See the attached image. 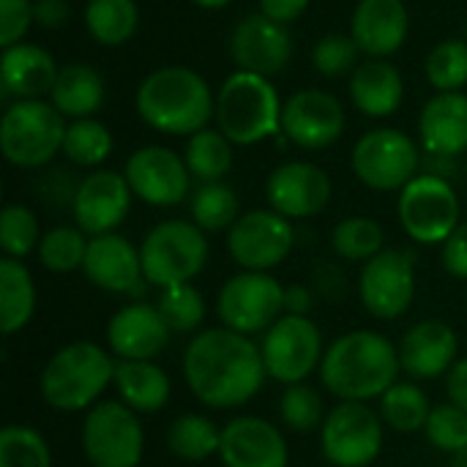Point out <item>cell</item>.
Segmentation results:
<instances>
[{"label":"cell","mask_w":467,"mask_h":467,"mask_svg":"<svg viewBox=\"0 0 467 467\" xmlns=\"http://www.w3.org/2000/svg\"><path fill=\"white\" fill-rule=\"evenodd\" d=\"M183 378L202 405L233 410L257 397L268 372L260 345L222 326L197 334L186 345Z\"/></svg>","instance_id":"1"},{"label":"cell","mask_w":467,"mask_h":467,"mask_svg":"<svg viewBox=\"0 0 467 467\" xmlns=\"http://www.w3.org/2000/svg\"><path fill=\"white\" fill-rule=\"evenodd\" d=\"M400 348L378 331H350L334 339L320 364V380L342 402L380 400L400 378Z\"/></svg>","instance_id":"2"},{"label":"cell","mask_w":467,"mask_h":467,"mask_svg":"<svg viewBox=\"0 0 467 467\" xmlns=\"http://www.w3.org/2000/svg\"><path fill=\"white\" fill-rule=\"evenodd\" d=\"M140 118L172 137H192L208 129L216 115V96L202 74L189 66H161L150 71L137 88Z\"/></svg>","instance_id":"3"},{"label":"cell","mask_w":467,"mask_h":467,"mask_svg":"<svg viewBox=\"0 0 467 467\" xmlns=\"http://www.w3.org/2000/svg\"><path fill=\"white\" fill-rule=\"evenodd\" d=\"M115 383V361L96 342H71L44 367L38 389L44 402L57 413L90 410Z\"/></svg>","instance_id":"4"},{"label":"cell","mask_w":467,"mask_h":467,"mask_svg":"<svg viewBox=\"0 0 467 467\" xmlns=\"http://www.w3.org/2000/svg\"><path fill=\"white\" fill-rule=\"evenodd\" d=\"M282 101L268 77L233 71L216 93V126L233 145H257L282 134Z\"/></svg>","instance_id":"5"},{"label":"cell","mask_w":467,"mask_h":467,"mask_svg":"<svg viewBox=\"0 0 467 467\" xmlns=\"http://www.w3.org/2000/svg\"><path fill=\"white\" fill-rule=\"evenodd\" d=\"M66 118L41 99H19L0 120V150L19 170H41L63 153Z\"/></svg>","instance_id":"6"},{"label":"cell","mask_w":467,"mask_h":467,"mask_svg":"<svg viewBox=\"0 0 467 467\" xmlns=\"http://www.w3.org/2000/svg\"><path fill=\"white\" fill-rule=\"evenodd\" d=\"M140 257L148 285L159 290L192 285L208 263V238L194 222L167 219L145 235Z\"/></svg>","instance_id":"7"},{"label":"cell","mask_w":467,"mask_h":467,"mask_svg":"<svg viewBox=\"0 0 467 467\" xmlns=\"http://www.w3.org/2000/svg\"><path fill=\"white\" fill-rule=\"evenodd\" d=\"M356 178L375 192H402L421 167V150L400 129L380 126L358 137L350 153Z\"/></svg>","instance_id":"8"},{"label":"cell","mask_w":467,"mask_h":467,"mask_svg":"<svg viewBox=\"0 0 467 467\" xmlns=\"http://www.w3.org/2000/svg\"><path fill=\"white\" fill-rule=\"evenodd\" d=\"M82 451L93 467H140L145 432L123 402H96L82 421Z\"/></svg>","instance_id":"9"},{"label":"cell","mask_w":467,"mask_h":467,"mask_svg":"<svg viewBox=\"0 0 467 467\" xmlns=\"http://www.w3.org/2000/svg\"><path fill=\"white\" fill-rule=\"evenodd\" d=\"M216 312L224 328L246 337L265 334L285 315V287L271 274L241 271L222 285Z\"/></svg>","instance_id":"10"},{"label":"cell","mask_w":467,"mask_h":467,"mask_svg":"<svg viewBox=\"0 0 467 467\" xmlns=\"http://www.w3.org/2000/svg\"><path fill=\"white\" fill-rule=\"evenodd\" d=\"M402 230L421 246L443 244L460 227V197L454 186L438 175H416L400 192Z\"/></svg>","instance_id":"11"},{"label":"cell","mask_w":467,"mask_h":467,"mask_svg":"<svg viewBox=\"0 0 467 467\" xmlns=\"http://www.w3.org/2000/svg\"><path fill=\"white\" fill-rule=\"evenodd\" d=\"M265 372L282 386L304 383L323 364V334L309 317L282 315L260 342Z\"/></svg>","instance_id":"12"},{"label":"cell","mask_w":467,"mask_h":467,"mask_svg":"<svg viewBox=\"0 0 467 467\" xmlns=\"http://www.w3.org/2000/svg\"><path fill=\"white\" fill-rule=\"evenodd\" d=\"M320 446L334 467H369L383 449V419L367 402H339L323 421Z\"/></svg>","instance_id":"13"},{"label":"cell","mask_w":467,"mask_h":467,"mask_svg":"<svg viewBox=\"0 0 467 467\" xmlns=\"http://www.w3.org/2000/svg\"><path fill=\"white\" fill-rule=\"evenodd\" d=\"M358 296L372 317H402L416 298V252L383 249L380 254L367 260L358 274Z\"/></svg>","instance_id":"14"},{"label":"cell","mask_w":467,"mask_h":467,"mask_svg":"<svg viewBox=\"0 0 467 467\" xmlns=\"http://www.w3.org/2000/svg\"><path fill=\"white\" fill-rule=\"evenodd\" d=\"M293 244L296 230L290 219L274 208L241 213L238 222L227 230V252L244 271L268 274L290 257Z\"/></svg>","instance_id":"15"},{"label":"cell","mask_w":467,"mask_h":467,"mask_svg":"<svg viewBox=\"0 0 467 467\" xmlns=\"http://www.w3.org/2000/svg\"><path fill=\"white\" fill-rule=\"evenodd\" d=\"M123 175H126L134 197L148 205L172 208L189 197L192 172H189L186 161L164 145H145V148L134 150L126 159Z\"/></svg>","instance_id":"16"},{"label":"cell","mask_w":467,"mask_h":467,"mask_svg":"<svg viewBox=\"0 0 467 467\" xmlns=\"http://www.w3.org/2000/svg\"><path fill=\"white\" fill-rule=\"evenodd\" d=\"M342 101L320 88L293 93L282 107V134L304 150H323L334 145L345 131Z\"/></svg>","instance_id":"17"},{"label":"cell","mask_w":467,"mask_h":467,"mask_svg":"<svg viewBox=\"0 0 467 467\" xmlns=\"http://www.w3.org/2000/svg\"><path fill=\"white\" fill-rule=\"evenodd\" d=\"M131 197L134 192L123 172L99 167L88 172L85 178H79V186L71 202L74 224L90 238L115 233L131 211Z\"/></svg>","instance_id":"18"},{"label":"cell","mask_w":467,"mask_h":467,"mask_svg":"<svg viewBox=\"0 0 467 467\" xmlns=\"http://www.w3.org/2000/svg\"><path fill=\"white\" fill-rule=\"evenodd\" d=\"M230 57L238 71H252L260 77L282 74L293 60V36L285 25L254 11L246 14L230 36Z\"/></svg>","instance_id":"19"},{"label":"cell","mask_w":467,"mask_h":467,"mask_svg":"<svg viewBox=\"0 0 467 467\" xmlns=\"http://www.w3.org/2000/svg\"><path fill=\"white\" fill-rule=\"evenodd\" d=\"M331 178L312 161H285L265 181L268 205L293 219H309L326 211L331 202Z\"/></svg>","instance_id":"20"},{"label":"cell","mask_w":467,"mask_h":467,"mask_svg":"<svg viewBox=\"0 0 467 467\" xmlns=\"http://www.w3.org/2000/svg\"><path fill=\"white\" fill-rule=\"evenodd\" d=\"M82 274L96 287H101L107 293H115V296L142 298L145 290H148L140 249L129 238L118 235V233L90 238Z\"/></svg>","instance_id":"21"},{"label":"cell","mask_w":467,"mask_h":467,"mask_svg":"<svg viewBox=\"0 0 467 467\" xmlns=\"http://www.w3.org/2000/svg\"><path fill=\"white\" fill-rule=\"evenodd\" d=\"M219 460L224 467H287L290 451L276 424L260 416H241L222 427Z\"/></svg>","instance_id":"22"},{"label":"cell","mask_w":467,"mask_h":467,"mask_svg":"<svg viewBox=\"0 0 467 467\" xmlns=\"http://www.w3.org/2000/svg\"><path fill=\"white\" fill-rule=\"evenodd\" d=\"M172 328L159 306L134 301L120 306L107 323V345L120 361H153L170 342Z\"/></svg>","instance_id":"23"},{"label":"cell","mask_w":467,"mask_h":467,"mask_svg":"<svg viewBox=\"0 0 467 467\" xmlns=\"http://www.w3.org/2000/svg\"><path fill=\"white\" fill-rule=\"evenodd\" d=\"M410 33V14L405 0H358L350 36L367 57H391Z\"/></svg>","instance_id":"24"},{"label":"cell","mask_w":467,"mask_h":467,"mask_svg":"<svg viewBox=\"0 0 467 467\" xmlns=\"http://www.w3.org/2000/svg\"><path fill=\"white\" fill-rule=\"evenodd\" d=\"M460 356V337L443 320H421L405 331L400 342V361L402 369L413 380H432L457 364Z\"/></svg>","instance_id":"25"},{"label":"cell","mask_w":467,"mask_h":467,"mask_svg":"<svg viewBox=\"0 0 467 467\" xmlns=\"http://www.w3.org/2000/svg\"><path fill=\"white\" fill-rule=\"evenodd\" d=\"M419 140L427 153L462 156L467 150V93H435L419 115Z\"/></svg>","instance_id":"26"},{"label":"cell","mask_w":467,"mask_h":467,"mask_svg":"<svg viewBox=\"0 0 467 467\" xmlns=\"http://www.w3.org/2000/svg\"><path fill=\"white\" fill-rule=\"evenodd\" d=\"M60 66L55 57L30 41H19L0 55V85L3 96L19 99H41L52 90Z\"/></svg>","instance_id":"27"},{"label":"cell","mask_w":467,"mask_h":467,"mask_svg":"<svg viewBox=\"0 0 467 467\" xmlns=\"http://www.w3.org/2000/svg\"><path fill=\"white\" fill-rule=\"evenodd\" d=\"M405 79L389 57H367L350 74V101L367 118H389L402 107Z\"/></svg>","instance_id":"28"},{"label":"cell","mask_w":467,"mask_h":467,"mask_svg":"<svg viewBox=\"0 0 467 467\" xmlns=\"http://www.w3.org/2000/svg\"><path fill=\"white\" fill-rule=\"evenodd\" d=\"M104 79L88 63H66L57 71V79L49 90V104L71 120L93 118L104 104Z\"/></svg>","instance_id":"29"},{"label":"cell","mask_w":467,"mask_h":467,"mask_svg":"<svg viewBox=\"0 0 467 467\" xmlns=\"http://www.w3.org/2000/svg\"><path fill=\"white\" fill-rule=\"evenodd\" d=\"M112 386L134 413H159L172 394L167 372L153 361H118Z\"/></svg>","instance_id":"30"},{"label":"cell","mask_w":467,"mask_h":467,"mask_svg":"<svg viewBox=\"0 0 467 467\" xmlns=\"http://www.w3.org/2000/svg\"><path fill=\"white\" fill-rule=\"evenodd\" d=\"M36 315V285L22 260H0V331L5 337L22 331Z\"/></svg>","instance_id":"31"},{"label":"cell","mask_w":467,"mask_h":467,"mask_svg":"<svg viewBox=\"0 0 467 467\" xmlns=\"http://www.w3.org/2000/svg\"><path fill=\"white\" fill-rule=\"evenodd\" d=\"M85 27L101 47H123L140 27V8L134 0H88Z\"/></svg>","instance_id":"32"},{"label":"cell","mask_w":467,"mask_h":467,"mask_svg":"<svg viewBox=\"0 0 467 467\" xmlns=\"http://www.w3.org/2000/svg\"><path fill=\"white\" fill-rule=\"evenodd\" d=\"M222 430L200 413L178 416L167 430V449L183 462H205L219 454Z\"/></svg>","instance_id":"33"},{"label":"cell","mask_w":467,"mask_h":467,"mask_svg":"<svg viewBox=\"0 0 467 467\" xmlns=\"http://www.w3.org/2000/svg\"><path fill=\"white\" fill-rule=\"evenodd\" d=\"M189 211H192V222L202 233H222L238 222L241 202L233 186H227L224 181H213V183H200L192 192Z\"/></svg>","instance_id":"34"},{"label":"cell","mask_w":467,"mask_h":467,"mask_svg":"<svg viewBox=\"0 0 467 467\" xmlns=\"http://www.w3.org/2000/svg\"><path fill=\"white\" fill-rule=\"evenodd\" d=\"M183 161L200 183L224 181L233 167V142L219 129H202L189 137Z\"/></svg>","instance_id":"35"},{"label":"cell","mask_w":467,"mask_h":467,"mask_svg":"<svg viewBox=\"0 0 467 467\" xmlns=\"http://www.w3.org/2000/svg\"><path fill=\"white\" fill-rule=\"evenodd\" d=\"M430 397L416 383H394L380 397V419L394 432H421L430 421Z\"/></svg>","instance_id":"36"},{"label":"cell","mask_w":467,"mask_h":467,"mask_svg":"<svg viewBox=\"0 0 467 467\" xmlns=\"http://www.w3.org/2000/svg\"><path fill=\"white\" fill-rule=\"evenodd\" d=\"M63 153L74 167H88V170H99L109 153H112V134L109 129L96 120V118H79L71 120L66 129V140H63Z\"/></svg>","instance_id":"37"},{"label":"cell","mask_w":467,"mask_h":467,"mask_svg":"<svg viewBox=\"0 0 467 467\" xmlns=\"http://www.w3.org/2000/svg\"><path fill=\"white\" fill-rule=\"evenodd\" d=\"M386 233L369 216H348L331 233V249L348 263H367L383 252Z\"/></svg>","instance_id":"38"},{"label":"cell","mask_w":467,"mask_h":467,"mask_svg":"<svg viewBox=\"0 0 467 467\" xmlns=\"http://www.w3.org/2000/svg\"><path fill=\"white\" fill-rule=\"evenodd\" d=\"M88 244H90V238L77 224L74 227H66V224L52 227L49 233H44V238L38 244V263L52 274L82 271Z\"/></svg>","instance_id":"39"},{"label":"cell","mask_w":467,"mask_h":467,"mask_svg":"<svg viewBox=\"0 0 467 467\" xmlns=\"http://www.w3.org/2000/svg\"><path fill=\"white\" fill-rule=\"evenodd\" d=\"M427 82L438 93H454L467 85V44L460 38H446L435 44L424 60Z\"/></svg>","instance_id":"40"},{"label":"cell","mask_w":467,"mask_h":467,"mask_svg":"<svg viewBox=\"0 0 467 467\" xmlns=\"http://www.w3.org/2000/svg\"><path fill=\"white\" fill-rule=\"evenodd\" d=\"M326 405L323 397L309 386V383H296L287 386L282 400H279V419L287 430L298 432V435H309L323 430L326 421Z\"/></svg>","instance_id":"41"},{"label":"cell","mask_w":467,"mask_h":467,"mask_svg":"<svg viewBox=\"0 0 467 467\" xmlns=\"http://www.w3.org/2000/svg\"><path fill=\"white\" fill-rule=\"evenodd\" d=\"M41 227L38 219L30 208L25 205H5L0 213V246H3V257H14V260H25L27 254L38 252L41 244Z\"/></svg>","instance_id":"42"},{"label":"cell","mask_w":467,"mask_h":467,"mask_svg":"<svg viewBox=\"0 0 467 467\" xmlns=\"http://www.w3.org/2000/svg\"><path fill=\"white\" fill-rule=\"evenodd\" d=\"M0 467H52L49 443L25 424H11L0 432Z\"/></svg>","instance_id":"43"},{"label":"cell","mask_w":467,"mask_h":467,"mask_svg":"<svg viewBox=\"0 0 467 467\" xmlns=\"http://www.w3.org/2000/svg\"><path fill=\"white\" fill-rule=\"evenodd\" d=\"M156 306L167 320V326L172 328V334H192L205 320V301L200 290L192 285H175L161 290Z\"/></svg>","instance_id":"44"},{"label":"cell","mask_w":467,"mask_h":467,"mask_svg":"<svg viewBox=\"0 0 467 467\" xmlns=\"http://www.w3.org/2000/svg\"><path fill=\"white\" fill-rule=\"evenodd\" d=\"M358 55H364V52L353 41L350 33H328L315 44L312 63L323 77L337 79V77H348L358 68V63H361Z\"/></svg>","instance_id":"45"},{"label":"cell","mask_w":467,"mask_h":467,"mask_svg":"<svg viewBox=\"0 0 467 467\" xmlns=\"http://www.w3.org/2000/svg\"><path fill=\"white\" fill-rule=\"evenodd\" d=\"M424 435L438 451H446V454L462 451L467 449V413L454 402L432 408Z\"/></svg>","instance_id":"46"},{"label":"cell","mask_w":467,"mask_h":467,"mask_svg":"<svg viewBox=\"0 0 467 467\" xmlns=\"http://www.w3.org/2000/svg\"><path fill=\"white\" fill-rule=\"evenodd\" d=\"M36 25L33 0H0V47L8 49Z\"/></svg>","instance_id":"47"},{"label":"cell","mask_w":467,"mask_h":467,"mask_svg":"<svg viewBox=\"0 0 467 467\" xmlns=\"http://www.w3.org/2000/svg\"><path fill=\"white\" fill-rule=\"evenodd\" d=\"M443 268L449 276L467 282V222H460V227L443 241Z\"/></svg>","instance_id":"48"},{"label":"cell","mask_w":467,"mask_h":467,"mask_svg":"<svg viewBox=\"0 0 467 467\" xmlns=\"http://www.w3.org/2000/svg\"><path fill=\"white\" fill-rule=\"evenodd\" d=\"M257 3H260V14H265L268 19L285 27L298 22L309 8V0H257Z\"/></svg>","instance_id":"49"},{"label":"cell","mask_w":467,"mask_h":467,"mask_svg":"<svg viewBox=\"0 0 467 467\" xmlns=\"http://www.w3.org/2000/svg\"><path fill=\"white\" fill-rule=\"evenodd\" d=\"M33 16L36 25L44 30H57L68 22L71 8L66 0H33Z\"/></svg>","instance_id":"50"},{"label":"cell","mask_w":467,"mask_h":467,"mask_svg":"<svg viewBox=\"0 0 467 467\" xmlns=\"http://www.w3.org/2000/svg\"><path fill=\"white\" fill-rule=\"evenodd\" d=\"M315 290L323 293L326 298H339L342 290H345V274L339 265H331V263H323L315 274Z\"/></svg>","instance_id":"51"},{"label":"cell","mask_w":467,"mask_h":467,"mask_svg":"<svg viewBox=\"0 0 467 467\" xmlns=\"http://www.w3.org/2000/svg\"><path fill=\"white\" fill-rule=\"evenodd\" d=\"M315 306V290L306 285H290L285 287V315H298V317H309Z\"/></svg>","instance_id":"52"},{"label":"cell","mask_w":467,"mask_h":467,"mask_svg":"<svg viewBox=\"0 0 467 467\" xmlns=\"http://www.w3.org/2000/svg\"><path fill=\"white\" fill-rule=\"evenodd\" d=\"M446 391H449V402H454L457 408H462L467 413V358H460L446 380Z\"/></svg>","instance_id":"53"},{"label":"cell","mask_w":467,"mask_h":467,"mask_svg":"<svg viewBox=\"0 0 467 467\" xmlns=\"http://www.w3.org/2000/svg\"><path fill=\"white\" fill-rule=\"evenodd\" d=\"M421 167L427 175H438L443 181H449L457 172V159L454 156H441V153H427L421 159Z\"/></svg>","instance_id":"54"},{"label":"cell","mask_w":467,"mask_h":467,"mask_svg":"<svg viewBox=\"0 0 467 467\" xmlns=\"http://www.w3.org/2000/svg\"><path fill=\"white\" fill-rule=\"evenodd\" d=\"M194 5H200V8H208V11H216V8H227L233 0H192Z\"/></svg>","instance_id":"55"},{"label":"cell","mask_w":467,"mask_h":467,"mask_svg":"<svg viewBox=\"0 0 467 467\" xmlns=\"http://www.w3.org/2000/svg\"><path fill=\"white\" fill-rule=\"evenodd\" d=\"M451 467H467V449L457 451V454H451Z\"/></svg>","instance_id":"56"},{"label":"cell","mask_w":467,"mask_h":467,"mask_svg":"<svg viewBox=\"0 0 467 467\" xmlns=\"http://www.w3.org/2000/svg\"><path fill=\"white\" fill-rule=\"evenodd\" d=\"M465 175H467V161H465Z\"/></svg>","instance_id":"57"}]
</instances>
